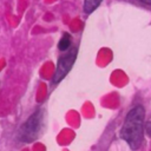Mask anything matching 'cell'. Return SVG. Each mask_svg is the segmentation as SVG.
I'll list each match as a JSON object with an SVG mask.
<instances>
[{"label":"cell","mask_w":151,"mask_h":151,"mask_svg":"<svg viewBox=\"0 0 151 151\" xmlns=\"http://www.w3.org/2000/svg\"><path fill=\"white\" fill-rule=\"evenodd\" d=\"M70 46H71V35L67 32H65V33H63V35H61V38L58 42V48L60 51L65 52L70 48Z\"/></svg>","instance_id":"cell-4"},{"label":"cell","mask_w":151,"mask_h":151,"mask_svg":"<svg viewBox=\"0 0 151 151\" xmlns=\"http://www.w3.org/2000/svg\"><path fill=\"white\" fill-rule=\"evenodd\" d=\"M139 1H142V2H144L146 5H151V0H139Z\"/></svg>","instance_id":"cell-7"},{"label":"cell","mask_w":151,"mask_h":151,"mask_svg":"<svg viewBox=\"0 0 151 151\" xmlns=\"http://www.w3.org/2000/svg\"><path fill=\"white\" fill-rule=\"evenodd\" d=\"M103 0H84V11L86 13H92L101 4Z\"/></svg>","instance_id":"cell-5"},{"label":"cell","mask_w":151,"mask_h":151,"mask_svg":"<svg viewBox=\"0 0 151 151\" xmlns=\"http://www.w3.org/2000/svg\"><path fill=\"white\" fill-rule=\"evenodd\" d=\"M42 124H44V111L41 109H38L21 125L18 133V139L22 143L34 142L41 133Z\"/></svg>","instance_id":"cell-2"},{"label":"cell","mask_w":151,"mask_h":151,"mask_svg":"<svg viewBox=\"0 0 151 151\" xmlns=\"http://www.w3.org/2000/svg\"><path fill=\"white\" fill-rule=\"evenodd\" d=\"M77 53H78L77 47H70L67 51H65V53L63 55L59 57L58 64L55 67V72H54L53 79H52L53 84H58L67 76V73L71 71V68L76 61Z\"/></svg>","instance_id":"cell-3"},{"label":"cell","mask_w":151,"mask_h":151,"mask_svg":"<svg viewBox=\"0 0 151 151\" xmlns=\"http://www.w3.org/2000/svg\"><path fill=\"white\" fill-rule=\"evenodd\" d=\"M144 118L145 110L142 105L132 107L123 123L120 130V137L129 144L132 150L140 147L144 139Z\"/></svg>","instance_id":"cell-1"},{"label":"cell","mask_w":151,"mask_h":151,"mask_svg":"<svg viewBox=\"0 0 151 151\" xmlns=\"http://www.w3.org/2000/svg\"><path fill=\"white\" fill-rule=\"evenodd\" d=\"M145 130H146L147 134L151 136V120H149V122L146 123V127H145Z\"/></svg>","instance_id":"cell-6"}]
</instances>
